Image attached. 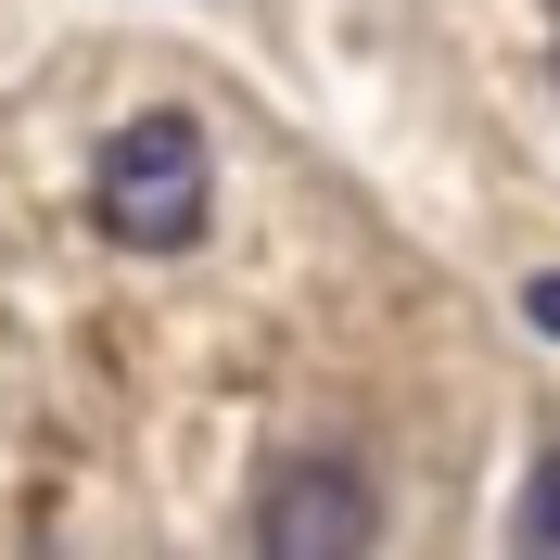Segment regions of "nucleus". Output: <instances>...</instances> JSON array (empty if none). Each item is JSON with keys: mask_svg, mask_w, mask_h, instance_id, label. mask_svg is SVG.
I'll use <instances>...</instances> for the list:
<instances>
[{"mask_svg": "<svg viewBox=\"0 0 560 560\" xmlns=\"http://www.w3.org/2000/svg\"><path fill=\"white\" fill-rule=\"evenodd\" d=\"M90 217H103V243L128 255H191L217 217V153L191 115H128V128L90 153Z\"/></svg>", "mask_w": 560, "mask_h": 560, "instance_id": "1", "label": "nucleus"}, {"mask_svg": "<svg viewBox=\"0 0 560 560\" xmlns=\"http://www.w3.org/2000/svg\"><path fill=\"white\" fill-rule=\"evenodd\" d=\"M383 535V497L357 458H280L268 497H255V548L268 560H370Z\"/></svg>", "mask_w": 560, "mask_h": 560, "instance_id": "2", "label": "nucleus"}, {"mask_svg": "<svg viewBox=\"0 0 560 560\" xmlns=\"http://www.w3.org/2000/svg\"><path fill=\"white\" fill-rule=\"evenodd\" d=\"M510 548H523V560H560V458L523 471V497H510Z\"/></svg>", "mask_w": 560, "mask_h": 560, "instance_id": "3", "label": "nucleus"}, {"mask_svg": "<svg viewBox=\"0 0 560 560\" xmlns=\"http://www.w3.org/2000/svg\"><path fill=\"white\" fill-rule=\"evenodd\" d=\"M523 318H535V331H560V268H548V280H523Z\"/></svg>", "mask_w": 560, "mask_h": 560, "instance_id": "4", "label": "nucleus"}, {"mask_svg": "<svg viewBox=\"0 0 560 560\" xmlns=\"http://www.w3.org/2000/svg\"><path fill=\"white\" fill-rule=\"evenodd\" d=\"M548 51H560V38H548Z\"/></svg>", "mask_w": 560, "mask_h": 560, "instance_id": "5", "label": "nucleus"}]
</instances>
